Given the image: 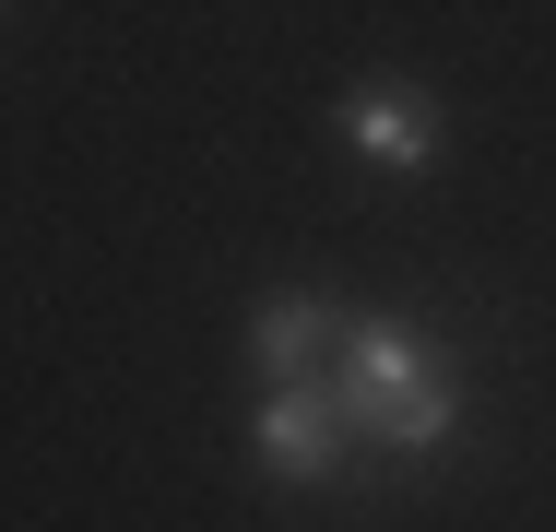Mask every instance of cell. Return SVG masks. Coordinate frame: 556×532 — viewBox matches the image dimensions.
I'll use <instances>...</instances> for the list:
<instances>
[{
  "mask_svg": "<svg viewBox=\"0 0 556 532\" xmlns=\"http://www.w3.org/2000/svg\"><path fill=\"white\" fill-rule=\"evenodd\" d=\"M332 403L379 473H439L473 426V367L439 355L427 308H355L332 343Z\"/></svg>",
  "mask_w": 556,
  "mask_h": 532,
  "instance_id": "6da1fadb",
  "label": "cell"
},
{
  "mask_svg": "<svg viewBox=\"0 0 556 532\" xmlns=\"http://www.w3.org/2000/svg\"><path fill=\"white\" fill-rule=\"evenodd\" d=\"M249 473L273 485V497H332V485H379V461L355 449V426H343L332 379H296V391H249Z\"/></svg>",
  "mask_w": 556,
  "mask_h": 532,
  "instance_id": "3957f363",
  "label": "cell"
},
{
  "mask_svg": "<svg viewBox=\"0 0 556 532\" xmlns=\"http://www.w3.org/2000/svg\"><path fill=\"white\" fill-rule=\"evenodd\" d=\"M450 96L439 84H415V72H355L332 96V142H343V166L355 178H379V190H427L450 166Z\"/></svg>",
  "mask_w": 556,
  "mask_h": 532,
  "instance_id": "7a4b0ae2",
  "label": "cell"
},
{
  "mask_svg": "<svg viewBox=\"0 0 556 532\" xmlns=\"http://www.w3.org/2000/svg\"><path fill=\"white\" fill-rule=\"evenodd\" d=\"M343 296L332 284H261L249 319H237V367L249 391H296V379H332V343H343Z\"/></svg>",
  "mask_w": 556,
  "mask_h": 532,
  "instance_id": "277c9868",
  "label": "cell"
},
{
  "mask_svg": "<svg viewBox=\"0 0 556 532\" xmlns=\"http://www.w3.org/2000/svg\"><path fill=\"white\" fill-rule=\"evenodd\" d=\"M0 12H12V0H0Z\"/></svg>",
  "mask_w": 556,
  "mask_h": 532,
  "instance_id": "5b68a950",
  "label": "cell"
}]
</instances>
